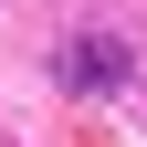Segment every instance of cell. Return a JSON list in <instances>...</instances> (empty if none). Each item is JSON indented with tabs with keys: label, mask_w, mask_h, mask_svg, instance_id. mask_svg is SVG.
I'll return each instance as SVG.
<instances>
[{
	"label": "cell",
	"mask_w": 147,
	"mask_h": 147,
	"mask_svg": "<svg viewBox=\"0 0 147 147\" xmlns=\"http://www.w3.org/2000/svg\"><path fill=\"white\" fill-rule=\"evenodd\" d=\"M74 84H84V95L126 84V42H74Z\"/></svg>",
	"instance_id": "cell-1"
}]
</instances>
